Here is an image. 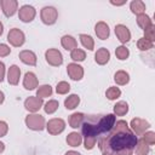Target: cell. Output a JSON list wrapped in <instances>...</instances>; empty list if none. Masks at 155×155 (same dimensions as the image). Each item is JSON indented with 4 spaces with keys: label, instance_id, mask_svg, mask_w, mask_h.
I'll list each match as a JSON object with an SVG mask.
<instances>
[{
    "label": "cell",
    "instance_id": "1",
    "mask_svg": "<svg viewBox=\"0 0 155 155\" xmlns=\"http://www.w3.org/2000/svg\"><path fill=\"white\" fill-rule=\"evenodd\" d=\"M98 139L99 148L105 155H131L137 144V137L126 127L113 126Z\"/></svg>",
    "mask_w": 155,
    "mask_h": 155
},
{
    "label": "cell",
    "instance_id": "2",
    "mask_svg": "<svg viewBox=\"0 0 155 155\" xmlns=\"http://www.w3.org/2000/svg\"><path fill=\"white\" fill-rule=\"evenodd\" d=\"M84 133L86 137L97 136L101 137L105 132H108L114 126V116L113 115H90L84 121Z\"/></svg>",
    "mask_w": 155,
    "mask_h": 155
}]
</instances>
